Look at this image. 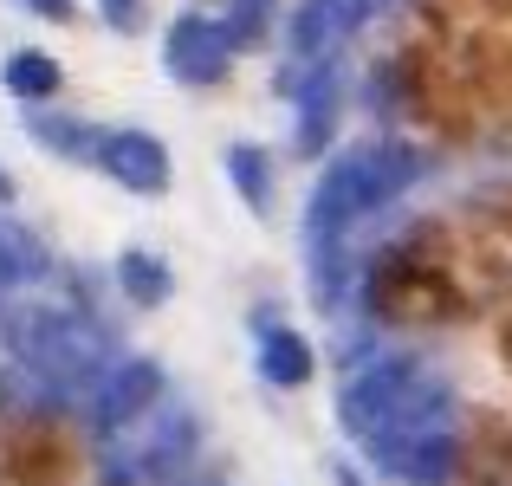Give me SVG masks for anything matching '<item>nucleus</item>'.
<instances>
[{
  "instance_id": "obj_12",
  "label": "nucleus",
  "mask_w": 512,
  "mask_h": 486,
  "mask_svg": "<svg viewBox=\"0 0 512 486\" xmlns=\"http://www.w3.org/2000/svg\"><path fill=\"white\" fill-rule=\"evenodd\" d=\"M227 175H234V188L247 195L253 214L273 208V162H266L260 143H234V150H227Z\"/></svg>"
},
{
  "instance_id": "obj_10",
  "label": "nucleus",
  "mask_w": 512,
  "mask_h": 486,
  "mask_svg": "<svg viewBox=\"0 0 512 486\" xmlns=\"http://www.w3.org/2000/svg\"><path fill=\"white\" fill-rule=\"evenodd\" d=\"M260 376L279 389H299L312 376V344L299 331H286V324H266L260 331Z\"/></svg>"
},
{
  "instance_id": "obj_13",
  "label": "nucleus",
  "mask_w": 512,
  "mask_h": 486,
  "mask_svg": "<svg viewBox=\"0 0 512 486\" xmlns=\"http://www.w3.org/2000/svg\"><path fill=\"white\" fill-rule=\"evenodd\" d=\"M0 78H7L13 98H52V91H59V59H46V52H13Z\"/></svg>"
},
{
  "instance_id": "obj_2",
  "label": "nucleus",
  "mask_w": 512,
  "mask_h": 486,
  "mask_svg": "<svg viewBox=\"0 0 512 486\" xmlns=\"http://www.w3.org/2000/svg\"><path fill=\"white\" fill-rule=\"evenodd\" d=\"M454 396L441 376L415 370L409 396L396 402V415H389L376 435H363V448L383 461V474L409 480V486H435L454 474V422H448Z\"/></svg>"
},
{
  "instance_id": "obj_16",
  "label": "nucleus",
  "mask_w": 512,
  "mask_h": 486,
  "mask_svg": "<svg viewBox=\"0 0 512 486\" xmlns=\"http://www.w3.org/2000/svg\"><path fill=\"white\" fill-rule=\"evenodd\" d=\"M20 273H26V253H20V240H13L7 227H0V292H7Z\"/></svg>"
},
{
  "instance_id": "obj_11",
  "label": "nucleus",
  "mask_w": 512,
  "mask_h": 486,
  "mask_svg": "<svg viewBox=\"0 0 512 486\" xmlns=\"http://www.w3.org/2000/svg\"><path fill=\"white\" fill-rule=\"evenodd\" d=\"M117 286H124V299H137V305H169L175 279H169V266L156 260V253H137V247H130L124 260H117Z\"/></svg>"
},
{
  "instance_id": "obj_3",
  "label": "nucleus",
  "mask_w": 512,
  "mask_h": 486,
  "mask_svg": "<svg viewBox=\"0 0 512 486\" xmlns=\"http://www.w3.org/2000/svg\"><path fill=\"white\" fill-rule=\"evenodd\" d=\"M7 344L52 389H98V376L111 370V337L85 312H65V305H26V312H13Z\"/></svg>"
},
{
  "instance_id": "obj_17",
  "label": "nucleus",
  "mask_w": 512,
  "mask_h": 486,
  "mask_svg": "<svg viewBox=\"0 0 512 486\" xmlns=\"http://www.w3.org/2000/svg\"><path fill=\"white\" fill-rule=\"evenodd\" d=\"M266 7H273V0H234V26H227V33H234V46H240V33L253 39V26H260Z\"/></svg>"
},
{
  "instance_id": "obj_9",
  "label": "nucleus",
  "mask_w": 512,
  "mask_h": 486,
  "mask_svg": "<svg viewBox=\"0 0 512 486\" xmlns=\"http://www.w3.org/2000/svg\"><path fill=\"white\" fill-rule=\"evenodd\" d=\"M331 124H338V72L331 65H318L312 78H299V130H292V143H299V156H318L331 143Z\"/></svg>"
},
{
  "instance_id": "obj_5",
  "label": "nucleus",
  "mask_w": 512,
  "mask_h": 486,
  "mask_svg": "<svg viewBox=\"0 0 512 486\" xmlns=\"http://www.w3.org/2000/svg\"><path fill=\"white\" fill-rule=\"evenodd\" d=\"M415 370L422 363H409V357H389V363H370V370H357L344 383V402H338V422H344V435H376V428L396 415V402L409 396V383H415Z\"/></svg>"
},
{
  "instance_id": "obj_1",
  "label": "nucleus",
  "mask_w": 512,
  "mask_h": 486,
  "mask_svg": "<svg viewBox=\"0 0 512 486\" xmlns=\"http://www.w3.org/2000/svg\"><path fill=\"white\" fill-rule=\"evenodd\" d=\"M422 175V156L409 143H363V150L338 156L312 188V208H305V240L318 247V266H331L338 240L363 214H376L383 201H396L402 188Z\"/></svg>"
},
{
  "instance_id": "obj_19",
  "label": "nucleus",
  "mask_w": 512,
  "mask_h": 486,
  "mask_svg": "<svg viewBox=\"0 0 512 486\" xmlns=\"http://www.w3.org/2000/svg\"><path fill=\"white\" fill-rule=\"evenodd\" d=\"M331 480H338V486H363V474H357V467H331Z\"/></svg>"
},
{
  "instance_id": "obj_8",
  "label": "nucleus",
  "mask_w": 512,
  "mask_h": 486,
  "mask_svg": "<svg viewBox=\"0 0 512 486\" xmlns=\"http://www.w3.org/2000/svg\"><path fill=\"white\" fill-rule=\"evenodd\" d=\"M357 13H363V0H305L299 20H292V59L325 65L331 46L357 26Z\"/></svg>"
},
{
  "instance_id": "obj_14",
  "label": "nucleus",
  "mask_w": 512,
  "mask_h": 486,
  "mask_svg": "<svg viewBox=\"0 0 512 486\" xmlns=\"http://www.w3.org/2000/svg\"><path fill=\"white\" fill-rule=\"evenodd\" d=\"M33 137L52 143V150L72 156V162H91V150H98V130H78L72 117H33Z\"/></svg>"
},
{
  "instance_id": "obj_18",
  "label": "nucleus",
  "mask_w": 512,
  "mask_h": 486,
  "mask_svg": "<svg viewBox=\"0 0 512 486\" xmlns=\"http://www.w3.org/2000/svg\"><path fill=\"white\" fill-rule=\"evenodd\" d=\"M20 7L46 13V20H72V0H20Z\"/></svg>"
},
{
  "instance_id": "obj_4",
  "label": "nucleus",
  "mask_w": 512,
  "mask_h": 486,
  "mask_svg": "<svg viewBox=\"0 0 512 486\" xmlns=\"http://www.w3.org/2000/svg\"><path fill=\"white\" fill-rule=\"evenodd\" d=\"M156 396H163V370L150 357L111 363L98 376V389H91V422H98V435H124V428H137L156 409Z\"/></svg>"
},
{
  "instance_id": "obj_15",
  "label": "nucleus",
  "mask_w": 512,
  "mask_h": 486,
  "mask_svg": "<svg viewBox=\"0 0 512 486\" xmlns=\"http://www.w3.org/2000/svg\"><path fill=\"white\" fill-rule=\"evenodd\" d=\"M143 7H150V0H104V20H111L117 33H137V26H143Z\"/></svg>"
},
{
  "instance_id": "obj_7",
  "label": "nucleus",
  "mask_w": 512,
  "mask_h": 486,
  "mask_svg": "<svg viewBox=\"0 0 512 486\" xmlns=\"http://www.w3.org/2000/svg\"><path fill=\"white\" fill-rule=\"evenodd\" d=\"M91 162H98L117 188H130V195H163L169 188V150L150 130H104Z\"/></svg>"
},
{
  "instance_id": "obj_6",
  "label": "nucleus",
  "mask_w": 512,
  "mask_h": 486,
  "mask_svg": "<svg viewBox=\"0 0 512 486\" xmlns=\"http://www.w3.org/2000/svg\"><path fill=\"white\" fill-rule=\"evenodd\" d=\"M163 65L182 85H214V78H227V65H234V33H227L221 20L182 13L163 39Z\"/></svg>"
}]
</instances>
